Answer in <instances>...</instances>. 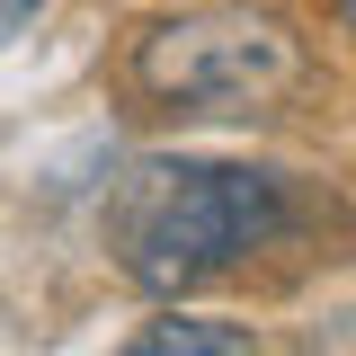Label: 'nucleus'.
<instances>
[{
  "label": "nucleus",
  "instance_id": "nucleus-5",
  "mask_svg": "<svg viewBox=\"0 0 356 356\" xmlns=\"http://www.w3.org/2000/svg\"><path fill=\"white\" fill-rule=\"evenodd\" d=\"M348 27H356V0H348Z\"/></svg>",
  "mask_w": 356,
  "mask_h": 356
},
{
  "label": "nucleus",
  "instance_id": "nucleus-4",
  "mask_svg": "<svg viewBox=\"0 0 356 356\" xmlns=\"http://www.w3.org/2000/svg\"><path fill=\"white\" fill-rule=\"evenodd\" d=\"M36 9H44V0H0V44L27 36V27H36Z\"/></svg>",
  "mask_w": 356,
  "mask_h": 356
},
{
  "label": "nucleus",
  "instance_id": "nucleus-2",
  "mask_svg": "<svg viewBox=\"0 0 356 356\" xmlns=\"http://www.w3.org/2000/svg\"><path fill=\"white\" fill-rule=\"evenodd\" d=\"M134 89L187 107V116H241V107H276L285 89H303L312 54L276 9H187L134 36Z\"/></svg>",
  "mask_w": 356,
  "mask_h": 356
},
{
  "label": "nucleus",
  "instance_id": "nucleus-1",
  "mask_svg": "<svg viewBox=\"0 0 356 356\" xmlns=\"http://www.w3.org/2000/svg\"><path fill=\"white\" fill-rule=\"evenodd\" d=\"M294 232V196L276 170H232V161H152L134 170L116 205V250L143 294H187L222 267L259 259Z\"/></svg>",
  "mask_w": 356,
  "mask_h": 356
},
{
  "label": "nucleus",
  "instance_id": "nucleus-3",
  "mask_svg": "<svg viewBox=\"0 0 356 356\" xmlns=\"http://www.w3.org/2000/svg\"><path fill=\"white\" fill-rule=\"evenodd\" d=\"M125 356H259V339H250L241 321H196V312H170V321H152Z\"/></svg>",
  "mask_w": 356,
  "mask_h": 356
}]
</instances>
